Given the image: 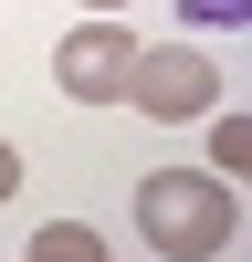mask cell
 <instances>
[{
	"label": "cell",
	"instance_id": "1",
	"mask_svg": "<svg viewBox=\"0 0 252 262\" xmlns=\"http://www.w3.org/2000/svg\"><path fill=\"white\" fill-rule=\"evenodd\" d=\"M137 231H147L158 262H210V252H231V231H242V200H231V179L158 168V179H137Z\"/></svg>",
	"mask_w": 252,
	"mask_h": 262
},
{
	"label": "cell",
	"instance_id": "2",
	"mask_svg": "<svg viewBox=\"0 0 252 262\" xmlns=\"http://www.w3.org/2000/svg\"><path fill=\"white\" fill-rule=\"evenodd\" d=\"M116 105H137V116H158V126H189V116H210V105H221V63H210L200 42H158V53L137 42Z\"/></svg>",
	"mask_w": 252,
	"mask_h": 262
},
{
	"label": "cell",
	"instance_id": "3",
	"mask_svg": "<svg viewBox=\"0 0 252 262\" xmlns=\"http://www.w3.org/2000/svg\"><path fill=\"white\" fill-rule=\"evenodd\" d=\"M126 63H137V32H126V21H84V32H63L53 84H63L74 105H116V95H126Z\"/></svg>",
	"mask_w": 252,
	"mask_h": 262
},
{
	"label": "cell",
	"instance_id": "4",
	"mask_svg": "<svg viewBox=\"0 0 252 262\" xmlns=\"http://www.w3.org/2000/svg\"><path fill=\"white\" fill-rule=\"evenodd\" d=\"M21 262H105V242H95V221H42Z\"/></svg>",
	"mask_w": 252,
	"mask_h": 262
},
{
	"label": "cell",
	"instance_id": "5",
	"mask_svg": "<svg viewBox=\"0 0 252 262\" xmlns=\"http://www.w3.org/2000/svg\"><path fill=\"white\" fill-rule=\"evenodd\" d=\"M210 168H252V116H210Z\"/></svg>",
	"mask_w": 252,
	"mask_h": 262
},
{
	"label": "cell",
	"instance_id": "6",
	"mask_svg": "<svg viewBox=\"0 0 252 262\" xmlns=\"http://www.w3.org/2000/svg\"><path fill=\"white\" fill-rule=\"evenodd\" d=\"M189 21H200V32H231V21H252V0H179Z\"/></svg>",
	"mask_w": 252,
	"mask_h": 262
},
{
	"label": "cell",
	"instance_id": "7",
	"mask_svg": "<svg viewBox=\"0 0 252 262\" xmlns=\"http://www.w3.org/2000/svg\"><path fill=\"white\" fill-rule=\"evenodd\" d=\"M0 200H21V158H11V147H0Z\"/></svg>",
	"mask_w": 252,
	"mask_h": 262
},
{
	"label": "cell",
	"instance_id": "8",
	"mask_svg": "<svg viewBox=\"0 0 252 262\" xmlns=\"http://www.w3.org/2000/svg\"><path fill=\"white\" fill-rule=\"evenodd\" d=\"M74 11H95V21H116V11H126V0H74Z\"/></svg>",
	"mask_w": 252,
	"mask_h": 262
}]
</instances>
